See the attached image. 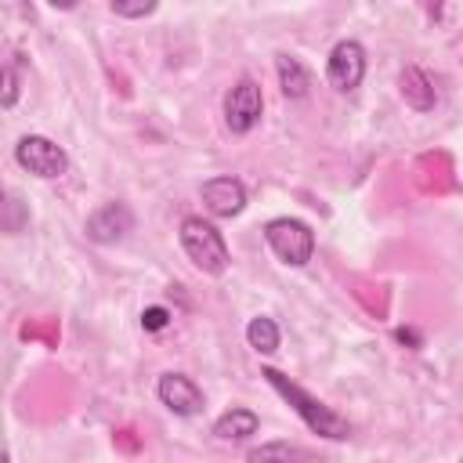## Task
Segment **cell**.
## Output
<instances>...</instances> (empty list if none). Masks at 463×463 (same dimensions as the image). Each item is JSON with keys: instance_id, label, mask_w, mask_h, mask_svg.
I'll return each instance as SVG.
<instances>
[{"instance_id": "1", "label": "cell", "mask_w": 463, "mask_h": 463, "mask_svg": "<svg viewBox=\"0 0 463 463\" xmlns=\"http://www.w3.org/2000/svg\"><path fill=\"white\" fill-rule=\"evenodd\" d=\"M260 376H264V380H268V383H271V387H275V391L300 412V420H304L315 434H322V438H347V420H340L333 409H326L322 402H315L311 394H304V391H300L297 383H289L279 369H264Z\"/></svg>"}, {"instance_id": "7", "label": "cell", "mask_w": 463, "mask_h": 463, "mask_svg": "<svg viewBox=\"0 0 463 463\" xmlns=\"http://www.w3.org/2000/svg\"><path fill=\"white\" fill-rule=\"evenodd\" d=\"M156 391H159V402H163L166 409H174L177 416H195V412L203 409V391H199L195 380L184 376V373H163Z\"/></svg>"}, {"instance_id": "13", "label": "cell", "mask_w": 463, "mask_h": 463, "mask_svg": "<svg viewBox=\"0 0 463 463\" xmlns=\"http://www.w3.org/2000/svg\"><path fill=\"white\" fill-rule=\"evenodd\" d=\"M246 340H250V347L257 354H271V351H279V326L260 315V318H253L246 326Z\"/></svg>"}, {"instance_id": "12", "label": "cell", "mask_w": 463, "mask_h": 463, "mask_svg": "<svg viewBox=\"0 0 463 463\" xmlns=\"http://www.w3.org/2000/svg\"><path fill=\"white\" fill-rule=\"evenodd\" d=\"M402 94L412 109H430L434 105V87L427 83V76L420 69H405L402 72Z\"/></svg>"}, {"instance_id": "9", "label": "cell", "mask_w": 463, "mask_h": 463, "mask_svg": "<svg viewBox=\"0 0 463 463\" xmlns=\"http://www.w3.org/2000/svg\"><path fill=\"white\" fill-rule=\"evenodd\" d=\"M123 232H130V210L123 203H105L87 217V235L94 242H116L123 239Z\"/></svg>"}, {"instance_id": "15", "label": "cell", "mask_w": 463, "mask_h": 463, "mask_svg": "<svg viewBox=\"0 0 463 463\" xmlns=\"http://www.w3.org/2000/svg\"><path fill=\"white\" fill-rule=\"evenodd\" d=\"M18 101V76L14 69H0V105H14Z\"/></svg>"}, {"instance_id": "6", "label": "cell", "mask_w": 463, "mask_h": 463, "mask_svg": "<svg viewBox=\"0 0 463 463\" xmlns=\"http://www.w3.org/2000/svg\"><path fill=\"white\" fill-rule=\"evenodd\" d=\"M326 76L336 90H354L365 76V51L358 40H340L326 61Z\"/></svg>"}, {"instance_id": "5", "label": "cell", "mask_w": 463, "mask_h": 463, "mask_svg": "<svg viewBox=\"0 0 463 463\" xmlns=\"http://www.w3.org/2000/svg\"><path fill=\"white\" fill-rule=\"evenodd\" d=\"M260 112H264L260 87H257L250 76H242V80L228 90V98H224V119H228L232 134H246V130H253L257 119H260Z\"/></svg>"}, {"instance_id": "11", "label": "cell", "mask_w": 463, "mask_h": 463, "mask_svg": "<svg viewBox=\"0 0 463 463\" xmlns=\"http://www.w3.org/2000/svg\"><path fill=\"white\" fill-rule=\"evenodd\" d=\"M275 69H279V83H282V90H286L289 98H304V94H307L311 76H307V69H304L297 58L279 54V58H275Z\"/></svg>"}, {"instance_id": "19", "label": "cell", "mask_w": 463, "mask_h": 463, "mask_svg": "<svg viewBox=\"0 0 463 463\" xmlns=\"http://www.w3.org/2000/svg\"><path fill=\"white\" fill-rule=\"evenodd\" d=\"M0 203H4V188H0Z\"/></svg>"}, {"instance_id": "10", "label": "cell", "mask_w": 463, "mask_h": 463, "mask_svg": "<svg viewBox=\"0 0 463 463\" xmlns=\"http://www.w3.org/2000/svg\"><path fill=\"white\" fill-rule=\"evenodd\" d=\"M213 434L224 438V441H242L250 434H257V416L250 409H228L217 423H213Z\"/></svg>"}, {"instance_id": "3", "label": "cell", "mask_w": 463, "mask_h": 463, "mask_svg": "<svg viewBox=\"0 0 463 463\" xmlns=\"http://www.w3.org/2000/svg\"><path fill=\"white\" fill-rule=\"evenodd\" d=\"M264 239L275 250V257L282 264H293V268L307 264L311 253H315V232L304 221H297V217H275V221H268L264 224Z\"/></svg>"}, {"instance_id": "2", "label": "cell", "mask_w": 463, "mask_h": 463, "mask_svg": "<svg viewBox=\"0 0 463 463\" xmlns=\"http://www.w3.org/2000/svg\"><path fill=\"white\" fill-rule=\"evenodd\" d=\"M181 246L188 253V260L210 275H221L228 268V246L221 239V232L203 221V217H184L181 221Z\"/></svg>"}, {"instance_id": "14", "label": "cell", "mask_w": 463, "mask_h": 463, "mask_svg": "<svg viewBox=\"0 0 463 463\" xmlns=\"http://www.w3.org/2000/svg\"><path fill=\"white\" fill-rule=\"evenodd\" d=\"M159 0H112V11L123 14V18H145L156 11Z\"/></svg>"}, {"instance_id": "18", "label": "cell", "mask_w": 463, "mask_h": 463, "mask_svg": "<svg viewBox=\"0 0 463 463\" xmlns=\"http://www.w3.org/2000/svg\"><path fill=\"white\" fill-rule=\"evenodd\" d=\"M47 4H51V7H58V11H69V7H76L80 0H47Z\"/></svg>"}, {"instance_id": "4", "label": "cell", "mask_w": 463, "mask_h": 463, "mask_svg": "<svg viewBox=\"0 0 463 463\" xmlns=\"http://www.w3.org/2000/svg\"><path fill=\"white\" fill-rule=\"evenodd\" d=\"M14 159H18L22 170H29L36 177H61L65 166H69V156L61 152V145H54L43 134H25L14 145Z\"/></svg>"}, {"instance_id": "17", "label": "cell", "mask_w": 463, "mask_h": 463, "mask_svg": "<svg viewBox=\"0 0 463 463\" xmlns=\"http://www.w3.org/2000/svg\"><path fill=\"white\" fill-rule=\"evenodd\" d=\"M268 456H300V449L293 445H260L250 452V459H268Z\"/></svg>"}, {"instance_id": "16", "label": "cell", "mask_w": 463, "mask_h": 463, "mask_svg": "<svg viewBox=\"0 0 463 463\" xmlns=\"http://www.w3.org/2000/svg\"><path fill=\"white\" fill-rule=\"evenodd\" d=\"M166 322H170V311H166V307H148V311L141 315V326L152 329V333H156V329H166Z\"/></svg>"}, {"instance_id": "8", "label": "cell", "mask_w": 463, "mask_h": 463, "mask_svg": "<svg viewBox=\"0 0 463 463\" xmlns=\"http://www.w3.org/2000/svg\"><path fill=\"white\" fill-rule=\"evenodd\" d=\"M203 203H206V210L217 213V217H235V213H242V206H246V188H242V181H235V177H210V181L203 184Z\"/></svg>"}]
</instances>
